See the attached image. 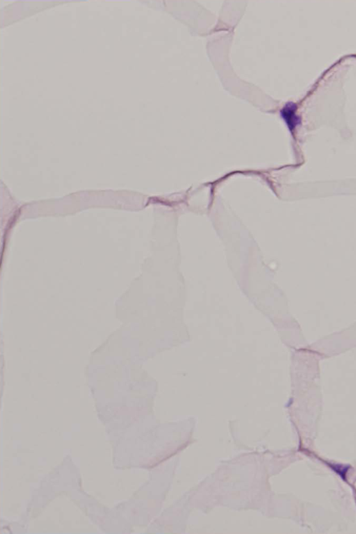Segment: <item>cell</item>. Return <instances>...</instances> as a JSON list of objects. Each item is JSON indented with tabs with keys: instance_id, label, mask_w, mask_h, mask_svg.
I'll return each instance as SVG.
<instances>
[{
	"instance_id": "1",
	"label": "cell",
	"mask_w": 356,
	"mask_h": 534,
	"mask_svg": "<svg viewBox=\"0 0 356 534\" xmlns=\"http://www.w3.org/2000/svg\"><path fill=\"white\" fill-rule=\"evenodd\" d=\"M296 107L294 104L288 103L281 111L282 118L291 130H294L299 123V118L296 116Z\"/></svg>"
}]
</instances>
